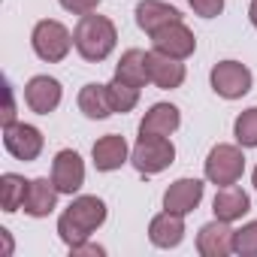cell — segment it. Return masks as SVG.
Here are the masks:
<instances>
[{"instance_id": "obj_7", "label": "cell", "mask_w": 257, "mask_h": 257, "mask_svg": "<svg viewBox=\"0 0 257 257\" xmlns=\"http://www.w3.org/2000/svg\"><path fill=\"white\" fill-rule=\"evenodd\" d=\"M4 146H7V152H10L16 161L31 164V161H37V158L43 155L46 140H43V134L37 131L34 124L13 121V124H7V127H4Z\"/></svg>"}, {"instance_id": "obj_19", "label": "cell", "mask_w": 257, "mask_h": 257, "mask_svg": "<svg viewBox=\"0 0 257 257\" xmlns=\"http://www.w3.org/2000/svg\"><path fill=\"white\" fill-rule=\"evenodd\" d=\"M58 194H61V191L55 188L52 179H34L31 188H28V197H25V206H22V209H25L31 218H46V215L55 212Z\"/></svg>"}, {"instance_id": "obj_12", "label": "cell", "mask_w": 257, "mask_h": 257, "mask_svg": "<svg viewBox=\"0 0 257 257\" xmlns=\"http://www.w3.org/2000/svg\"><path fill=\"white\" fill-rule=\"evenodd\" d=\"M203 200V182L200 179H176L164 191V209L176 215H191Z\"/></svg>"}, {"instance_id": "obj_8", "label": "cell", "mask_w": 257, "mask_h": 257, "mask_svg": "<svg viewBox=\"0 0 257 257\" xmlns=\"http://www.w3.org/2000/svg\"><path fill=\"white\" fill-rule=\"evenodd\" d=\"M152 43H155L158 52H164V55H170L176 61L191 58L194 49H197V37H194L191 28H185V22H173V25L161 28L158 34H152Z\"/></svg>"}, {"instance_id": "obj_15", "label": "cell", "mask_w": 257, "mask_h": 257, "mask_svg": "<svg viewBox=\"0 0 257 257\" xmlns=\"http://www.w3.org/2000/svg\"><path fill=\"white\" fill-rule=\"evenodd\" d=\"M179 124H182L179 106H173V103H155L143 115V121H140V134H149V137H173L179 131Z\"/></svg>"}, {"instance_id": "obj_31", "label": "cell", "mask_w": 257, "mask_h": 257, "mask_svg": "<svg viewBox=\"0 0 257 257\" xmlns=\"http://www.w3.org/2000/svg\"><path fill=\"white\" fill-rule=\"evenodd\" d=\"M251 182H254V188H257V167H254V173H251Z\"/></svg>"}, {"instance_id": "obj_3", "label": "cell", "mask_w": 257, "mask_h": 257, "mask_svg": "<svg viewBox=\"0 0 257 257\" xmlns=\"http://www.w3.org/2000/svg\"><path fill=\"white\" fill-rule=\"evenodd\" d=\"M31 46H34V52H37L40 61H46V64H58V61H64V58L70 55V49H73L76 43H73V34H70L61 22H55V19H43V22L34 25Z\"/></svg>"}, {"instance_id": "obj_27", "label": "cell", "mask_w": 257, "mask_h": 257, "mask_svg": "<svg viewBox=\"0 0 257 257\" xmlns=\"http://www.w3.org/2000/svg\"><path fill=\"white\" fill-rule=\"evenodd\" d=\"M58 4L73 16H88V13H97L100 0H58Z\"/></svg>"}, {"instance_id": "obj_29", "label": "cell", "mask_w": 257, "mask_h": 257, "mask_svg": "<svg viewBox=\"0 0 257 257\" xmlns=\"http://www.w3.org/2000/svg\"><path fill=\"white\" fill-rule=\"evenodd\" d=\"M70 251H73L76 257H79V254H97V257H100V254H106V248H103V245H91V242H82V245H76V248H70Z\"/></svg>"}, {"instance_id": "obj_26", "label": "cell", "mask_w": 257, "mask_h": 257, "mask_svg": "<svg viewBox=\"0 0 257 257\" xmlns=\"http://www.w3.org/2000/svg\"><path fill=\"white\" fill-rule=\"evenodd\" d=\"M188 7L200 16V19H215L224 13V0H188Z\"/></svg>"}, {"instance_id": "obj_9", "label": "cell", "mask_w": 257, "mask_h": 257, "mask_svg": "<svg viewBox=\"0 0 257 257\" xmlns=\"http://www.w3.org/2000/svg\"><path fill=\"white\" fill-rule=\"evenodd\" d=\"M52 182L61 194H76L85 185V164L79 158V152L73 149H61L52 161Z\"/></svg>"}, {"instance_id": "obj_24", "label": "cell", "mask_w": 257, "mask_h": 257, "mask_svg": "<svg viewBox=\"0 0 257 257\" xmlns=\"http://www.w3.org/2000/svg\"><path fill=\"white\" fill-rule=\"evenodd\" d=\"M233 137L242 149H257V106L245 109L233 121Z\"/></svg>"}, {"instance_id": "obj_22", "label": "cell", "mask_w": 257, "mask_h": 257, "mask_svg": "<svg viewBox=\"0 0 257 257\" xmlns=\"http://www.w3.org/2000/svg\"><path fill=\"white\" fill-rule=\"evenodd\" d=\"M28 188L31 182L19 173H4L0 176V206H4V212H19L25 206V197H28Z\"/></svg>"}, {"instance_id": "obj_16", "label": "cell", "mask_w": 257, "mask_h": 257, "mask_svg": "<svg viewBox=\"0 0 257 257\" xmlns=\"http://www.w3.org/2000/svg\"><path fill=\"white\" fill-rule=\"evenodd\" d=\"M212 212H215L218 221L233 224V221H239L242 215L251 212V197H248L242 188H236V185H224V188L215 194V200H212Z\"/></svg>"}, {"instance_id": "obj_18", "label": "cell", "mask_w": 257, "mask_h": 257, "mask_svg": "<svg viewBox=\"0 0 257 257\" xmlns=\"http://www.w3.org/2000/svg\"><path fill=\"white\" fill-rule=\"evenodd\" d=\"M182 218L185 215H176V212H167V209L161 215H155L152 224H149L152 245H158V248H176L185 239V221Z\"/></svg>"}, {"instance_id": "obj_2", "label": "cell", "mask_w": 257, "mask_h": 257, "mask_svg": "<svg viewBox=\"0 0 257 257\" xmlns=\"http://www.w3.org/2000/svg\"><path fill=\"white\" fill-rule=\"evenodd\" d=\"M115 40H118V31H115L112 19L97 16V13L79 16V25L73 31V43H76V52L85 61H91V64L106 61L115 49Z\"/></svg>"}, {"instance_id": "obj_28", "label": "cell", "mask_w": 257, "mask_h": 257, "mask_svg": "<svg viewBox=\"0 0 257 257\" xmlns=\"http://www.w3.org/2000/svg\"><path fill=\"white\" fill-rule=\"evenodd\" d=\"M0 121H4V127L16 121V97H13V88L10 85H7V109H4V118H0Z\"/></svg>"}, {"instance_id": "obj_21", "label": "cell", "mask_w": 257, "mask_h": 257, "mask_svg": "<svg viewBox=\"0 0 257 257\" xmlns=\"http://www.w3.org/2000/svg\"><path fill=\"white\" fill-rule=\"evenodd\" d=\"M115 79H121V82H127V85H137V88H143V85L149 82L146 52H140V49H127V52L121 55L118 67H115Z\"/></svg>"}, {"instance_id": "obj_17", "label": "cell", "mask_w": 257, "mask_h": 257, "mask_svg": "<svg viewBox=\"0 0 257 257\" xmlns=\"http://www.w3.org/2000/svg\"><path fill=\"white\" fill-rule=\"evenodd\" d=\"M173 22H182V13L164 0H140L137 7V25L146 31V34H158L161 28L173 25Z\"/></svg>"}, {"instance_id": "obj_4", "label": "cell", "mask_w": 257, "mask_h": 257, "mask_svg": "<svg viewBox=\"0 0 257 257\" xmlns=\"http://www.w3.org/2000/svg\"><path fill=\"white\" fill-rule=\"evenodd\" d=\"M176 161V146L167 140V137H149V134H140L134 152H131V164L137 167V173L143 176H158L164 173L167 167H173Z\"/></svg>"}, {"instance_id": "obj_23", "label": "cell", "mask_w": 257, "mask_h": 257, "mask_svg": "<svg viewBox=\"0 0 257 257\" xmlns=\"http://www.w3.org/2000/svg\"><path fill=\"white\" fill-rule=\"evenodd\" d=\"M106 91H109V103H112V112H131L137 103H140V88L137 85H127V82H121V79H112L109 85H106Z\"/></svg>"}, {"instance_id": "obj_10", "label": "cell", "mask_w": 257, "mask_h": 257, "mask_svg": "<svg viewBox=\"0 0 257 257\" xmlns=\"http://www.w3.org/2000/svg\"><path fill=\"white\" fill-rule=\"evenodd\" d=\"M61 82L52 79V76H34L28 85H25V103L31 106V112L37 115H49L61 106Z\"/></svg>"}, {"instance_id": "obj_14", "label": "cell", "mask_w": 257, "mask_h": 257, "mask_svg": "<svg viewBox=\"0 0 257 257\" xmlns=\"http://www.w3.org/2000/svg\"><path fill=\"white\" fill-rule=\"evenodd\" d=\"M197 251L203 257H227L233 251V230L227 221H209L197 233Z\"/></svg>"}, {"instance_id": "obj_1", "label": "cell", "mask_w": 257, "mask_h": 257, "mask_svg": "<svg viewBox=\"0 0 257 257\" xmlns=\"http://www.w3.org/2000/svg\"><path fill=\"white\" fill-rule=\"evenodd\" d=\"M106 221V203L100 197H76L58 218V236L67 248H76L91 239L97 227Z\"/></svg>"}, {"instance_id": "obj_11", "label": "cell", "mask_w": 257, "mask_h": 257, "mask_svg": "<svg viewBox=\"0 0 257 257\" xmlns=\"http://www.w3.org/2000/svg\"><path fill=\"white\" fill-rule=\"evenodd\" d=\"M146 67H149V82L164 88V91H173L185 82V64L158 52V49L146 52Z\"/></svg>"}, {"instance_id": "obj_30", "label": "cell", "mask_w": 257, "mask_h": 257, "mask_svg": "<svg viewBox=\"0 0 257 257\" xmlns=\"http://www.w3.org/2000/svg\"><path fill=\"white\" fill-rule=\"evenodd\" d=\"M248 19H251V25L257 28V0H251V7H248Z\"/></svg>"}, {"instance_id": "obj_6", "label": "cell", "mask_w": 257, "mask_h": 257, "mask_svg": "<svg viewBox=\"0 0 257 257\" xmlns=\"http://www.w3.org/2000/svg\"><path fill=\"white\" fill-rule=\"evenodd\" d=\"M212 91L224 100H239L251 91V70L239 61H218L209 73Z\"/></svg>"}, {"instance_id": "obj_13", "label": "cell", "mask_w": 257, "mask_h": 257, "mask_svg": "<svg viewBox=\"0 0 257 257\" xmlns=\"http://www.w3.org/2000/svg\"><path fill=\"white\" fill-rule=\"evenodd\" d=\"M91 158H94V167L100 173H112V170H121L127 161H131V149H127V140L124 137L106 134V137H100L94 143Z\"/></svg>"}, {"instance_id": "obj_5", "label": "cell", "mask_w": 257, "mask_h": 257, "mask_svg": "<svg viewBox=\"0 0 257 257\" xmlns=\"http://www.w3.org/2000/svg\"><path fill=\"white\" fill-rule=\"evenodd\" d=\"M245 173V155L239 146H227V143H218L209 158H206V179L212 185H236Z\"/></svg>"}, {"instance_id": "obj_20", "label": "cell", "mask_w": 257, "mask_h": 257, "mask_svg": "<svg viewBox=\"0 0 257 257\" xmlns=\"http://www.w3.org/2000/svg\"><path fill=\"white\" fill-rule=\"evenodd\" d=\"M79 112L91 121H103L112 115V103H109V91L100 82H88L79 91Z\"/></svg>"}, {"instance_id": "obj_25", "label": "cell", "mask_w": 257, "mask_h": 257, "mask_svg": "<svg viewBox=\"0 0 257 257\" xmlns=\"http://www.w3.org/2000/svg\"><path fill=\"white\" fill-rule=\"evenodd\" d=\"M233 251L242 257H257V221H248L233 230Z\"/></svg>"}]
</instances>
